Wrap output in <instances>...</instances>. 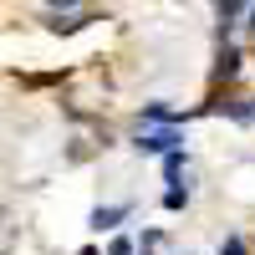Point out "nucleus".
Wrapping results in <instances>:
<instances>
[{"instance_id": "1", "label": "nucleus", "mask_w": 255, "mask_h": 255, "mask_svg": "<svg viewBox=\"0 0 255 255\" xmlns=\"http://www.w3.org/2000/svg\"><path fill=\"white\" fill-rule=\"evenodd\" d=\"M179 143H184V133H179V123H168L163 133H143V138H138V148H143V153H174Z\"/></svg>"}, {"instance_id": "2", "label": "nucleus", "mask_w": 255, "mask_h": 255, "mask_svg": "<svg viewBox=\"0 0 255 255\" xmlns=\"http://www.w3.org/2000/svg\"><path fill=\"white\" fill-rule=\"evenodd\" d=\"M118 220H128V204H113V209H97V215H92V230H113Z\"/></svg>"}, {"instance_id": "3", "label": "nucleus", "mask_w": 255, "mask_h": 255, "mask_svg": "<svg viewBox=\"0 0 255 255\" xmlns=\"http://www.w3.org/2000/svg\"><path fill=\"white\" fill-rule=\"evenodd\" d=\"M235 72H240V51H225L220 67H215V77H235Z\"/></svg>"}, {"instance_id": "4", "label": "nucleus", "mask_w": 255, "mask_h": 255, "mask_svg": "<svg viewBox=\"0 0 255 255\" xmlns=\"http://www.w3.org/2000/svg\"><path fill=\"white\" fill-rule=\"evenodd\" d=\"M230 118H235V123H255V102H230V108H225Z\"/></svg>"}, {"instance_id": "5", "label": "nucleus", "mask_w": 255, "mask_h": 255, "mask_svg": "<svg viewBox=\"0 0 255 255\" xmlns=\"http://www.w3.org/2000/svg\"><path fill=\"white\" fill-rule=\"evenodd\" d=\"M163 204H168V209H184V204H189V189H168Z\"/></svg>"}, {"instance_id": "6", "label": "nucleus", "mask_w": 255, "mask_h": 255, "mask_svg": "<svg viewBox=\"0 0 255 255\" xmlns=\"http://www.w3.org/2000/svg\"><path fill=\"white\" fill-rule=\"evenodd\" d=\"M240 5H245V0H220V20H235Z\"/></svg>"}, {"instance_id": "7", "label": "nucleus", "mask_w": 255, "mask_h": 255, "mask_svg": "<svg viewBox=\"0 0 255 255\" xmlns=\"http://www.w3.org/2000/svg\"><path fill=\"white\" fill-rule=\"evenodd\" d=\"M220 255H245V240H240V235H230V240L220 245Z\"/></svg>"}, {"instance_id": "8", "label": "nucleus", "mask_w": 255, "mask_h": 255, "mask_svg": "<svg viewBox=\"0 0 255 255\" xmlns=\"http://www.w3.org/2000/svg\"><path fill=\"white\" fill-rule=\"evenodd\" d=\"M113 255H133V240H113Z\"/></svg>"}, {"instance_id": "9", "label": "nucleus", "mask_w": 255, "mask_h": 255, "mask_svg": "<svg viewBox=\"0 0 255 255\" xmlns=\"http://www.w3.org/2000/svg\"><path fill=\"white\" fill-rule=\"evenodd\" d=\"M51 5H56V10H72V5H77V0H51Z\"/></svg>"}, {"instance_id": "10", "label": "nucleus", "mask_w": 255, "mask_h": 255, "mask_svg": "<svg viewBox=\"0 0 255 255\" xmlns=\"http://www.w3.org/2000/svg\"><path fill=\"white\" fill-rule=\"evenodd\" d=\"M245 26H255V5H250V20H245Z\"/></svg>"}, {"instance_id": "11", "label": "nucleus", "mask_w": 255, "mask_h": 255, "mask_svg": "<svg viewBox=\"0 0 255 255\" xmlns=\"http://www.w3.org/2000/svg\"><path fill=\"white\" fill-rule=\"evenodd\" d=\"M82 255H97V250H82Z\"/></svg>"}]
</instances>
